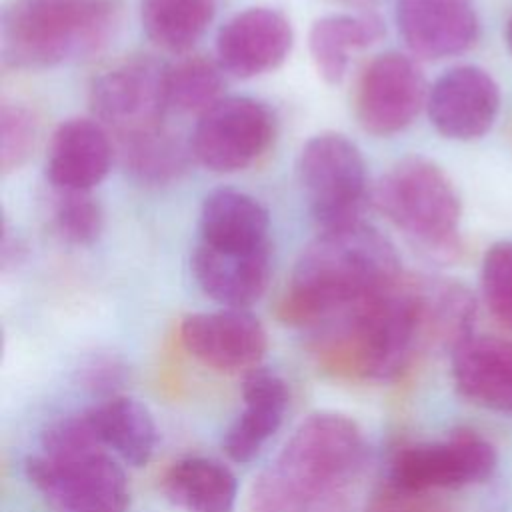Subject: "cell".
<instances>
[{"mask_svg": "<svg viewBox=\"0 0 512 512\" xmlns=\"http://www.w3.org/2000/svg\"><path fill=\"white\" fill-rule=\"evenodd\" d=\"M394 244L366 222L320 230L300 252L280 316L288 324L320 328L400 280Z\"/></svg>", "mask_w": 512, "mask_h": 512, "instance_id": "1", "label": "cell"}, {"mask_svg": "<svg viewBox=\"0 0 512 512\" xmlns=\"http://www.w3.org/2000/svg\"><path fill=\"white\" fill-rule=\"evenodd\" d=\"M366 464L358 424L310 414L252 488V512H346Z\"/></svg>", "mask_w": 512, "mask_h": 512, "instance_id": "2", "label": "cell"}, {"mask_svg": "<svg viewBox=\"0 0 512 512\" xmlns=\"http://www.w3.org/2000/svg\"><path fill=\"white\" fill-rule=\"evenodd\" d=\"M318 356L334 372L374 382L398 378L426 346L416 278L390 288L316 328Z\"/></svg>", "mask_w": 512, "mask_h": 512, "instance_id": "3", "label": "cell"}, {"mask_svg": "<svg viewBox=\"0 0 512 512\" xmlns=\"http://www.w3.org/2000/svg\"><path fill=\"white\" fill-rule=\"evenodd\" d=\"M116 22L114 0H12L0 18L8 66L42 70L100 50Z\"/></svg>", "mask_w": 512, "mask_h": 512, "instance_id": "4", "label": "cell"}, {"mask_svg": "<svg viewBox=\"0 0 512 512\" xmlns=\"http://www.w3.org/2000/svg\"><path fill=\"white\" fill-rule=\"evenodd\" d=\"M372 204L412 242L434 256L458 248L460 198L446 172L428 158L396 162L372 188Z\"/></svg>", "mask_w": 512, "mask_h": 512, "instance_id": "5", "label": "cell"}, {"mask_svg": "<svg viewBox=\"0 0 512 512\" xmlns=\"http://www.w3.org/2000/svg\"><path fill=\"white\" fill-rule=\"evenodd\" d=\"M298 180L320 230L362 222L372 190L362 152L346 136H312L298 156Z\"/></svg>", "mask_w": 512, "mask_h": 512, "instance_id": "6", "label": "cell"}, {"mask_svg": "<svg viewBox=\"0 0 512 512\" xmlns=\"http://www.w3.org/2000/svg\"><path fill=\"white\" fill-rule=\"evenodd\" d=\"M28 482L54 512H126L128 478L106 450L34 454L24 464Z\"/></svg>", "mask_w": 512, "mask_h": 512, "instance_id": "7", "label": "cell"}, {"mask_svg": "<svg viewBox=\"0 0 512 512\" xmlns=\"http://www.w3.org/2000/svg\"><path fill=\"white\" fill-rule=\"evenodd\" d=\"M274 114L250 96H224L198 116L190 148L204 168L232 174L252 166L274 140Z\"/></svg>", "mask_w": 512, "mask_h": 512, "instance_id": "8", "label": "cell"}, {"mask_svg": "<svg viewBox=\"0 0 512 512\" xmlns=\"http://www.w3.org/2000/svg\"><path fill=\"white\" fill-rule=\"evenodd\" d=\"M92 118L118 138L162 124L166 64L150 56H128L102 70L90 84Z\"/></svg>", "mask_w": 512, "mask_h": 512, "instance_id": "9", "label": "cell"}, {"mask_svg": "<svg viewBox=\"0 0 512 512\" xmlns=\"http://www.w3.org/2000/svg\"><path fill=\"white\" fill-rule=\"evenodd\" d=\"M496 468L494 446L470 430L444 440L404 446L390 464V484L404 492L426 494L436 488H460L484 482Z\"/></svg>", "mask_w": 512, "mask_h": 512, "instance_id": "10", "label": "cell"}, {"mask_svg": "<svg viewBox=\"0 0 512 512\" xmlns=\"http://www.w3.org/2000/svg\"><path fill=\"white\" fill-rule=\"evenodd\" d=\"M428 88L420 66L406 54L384 52L364 68L354 96L358 124L374 136L410 126L426 106Z\"/></svg>", "mask_w": 512, "mask_h": 512, "instance_id": "11", "label": "cell"}, {"mask_svg": "<svg viewBox=\"0 0 512 512\" xmlns=\"http://www.w3.org/2000/svg\"><path fill=\"white\" fill-rule=\"evenodd\" d=\"M180 340L190 356L218 372H248L268 348L262 322L244 308L190 314L180 324Z\"/></svg>", "mask_w": 512, "mask_h": 512, "instance_id": "12", "label": "cell"}, {"mask_svg": "<svg viewBox=\"0 0 512 512\" xmlns=\"http://www.w3.org/2000/svg\"><path fill=\"white\" fill-rule=\"evenodd\" d=\"M426 110L432 126L450 140L482 138L500 110L494 78L478 66L446 70L428 90Z\"/></svg>", "mask_w": 512, "mask_h": 512, "instance_id": "13", "label": "cell"}, {"mask_svg": "<svg viewBox=\"0 0 512 512\" xmlns=\"http://www.w3.org/2000/svg\"><path fill=\"white\" fill-rule=\"evenodd\" d=\"M294 32L276 8L254 6L232 16L218 32L216 56L222 70L254 78L276 70L290 54Z\"/></svg>", "mask_w": 512, "mask_h": 512, "instance_id": "14", "label": "cell"}, {"mask_svg": "<svg viewBox=\"0 0 512 512\" xmlns=\"http://www.w3.org/2000/svg\"><path fill=\"white\" fill-rule=\"evenodd\" d=\"M396 24L410 52L426 60L462 54L478 38L472 0H398Z\"/></svg>", "mask_w": 512, "mask_h": 512, "instance_id": "15", "label": "cell"}, {"mask_svg": "<svg viewBox=\"0 0 512 512\" xmlns=\"http://www.w3.org/2000/svg\"><path fill=\"white\" fill-rule=\"evenodd\" d=\"M190 268L200 290L224 308H248L262 298L272 272L270 244L250 250H222L198 242Z\"/></svg>", "mask_w": 512, "mask_h": 512, "instance_id": "16", "label": "cell"}, {"mask_svg": "<svg viewBox=\"0 0 512 512\" xmlns=\"http://www.w3.org/2000/svg\"><path fill=\"white\" fill-rule=\"evenodd\" d=\"M108 130L94 118H68L54 130L46 154V178L54 190H92L112 166Z\"/></svg>", "mask_w": 512, "mask_h": 512, "instance_id": "17", "label": "cell"}, {"mask_svg": "<svg viewBox=\"0 0 512 512\" xmlns=\"http://www.w3.org/2000/svg\"><path fill=\"white\" fill-rule=\"evenodd\" d=\"M242 400V412L222 438L224 452L238 464L254 460L276 434L290 404V390L278 372L256 366L244 374Z\"/></svg>", "mask_w": 512, "mask_h": 512, "instance_id": "18", "label": "cell"}, {"mask_svg": "<svg viewBox=\"0 0 512 512\" xmlns=\"http://www.w3.org/2000/svg\"><path fill=\"white\" fill-rule=\"evenodd\" d=\"M452 378L468 402L512 414V340L468 336L452 350Z\"/></svg>", "mask_w": 512, "mask_h": 512, "instance_id": "19", "label": "cell"}, {"mask_svg": "<svg viewBox=\"0 0 512 512\" xmlns=\"http://www.w3.org/2000/svg\"><path fill=\"white\" fill-rule=\"evenodd\" d=\"M268 210L250 194L218 188L200 208V242L222 250H250L268 242Z\"/></svg>", "mask_w": 512, "mask_h": 512, "instance_id": "20", "label": "cell"}, {"mask_svg": "<svg viewBox=\"0 0 512 512\" xmlns=\"http://www.w3.org/2000/svg\"><path fill=\"white\" fill-rule=\"evenodd\" d=\"M104 450H112L130 466H146L156 448V424L136 398L110 396L86 410Z\"/></svg>", "mask_w": 512, "mask_h": 512, "instance_id": "21", "label": "cell"}, {"mask_svg": "<svg viewBox=\"0 0 512 512\" xmlns=\"http://www.w3.org/2000/svg\"><path fill=\"white\" fill-rule=\"evenodd\" d=\"M166 498L186 512H232L238 498L234 472L212 458L176 460L162 480Z\"/></svg>", "mask_w": 512, "mask_h": 512, "instance_id": "22", "label": "cell"}, {"mask_svg": "<svg viewBox=\"0 0 512 512\" xmlns=\"http://www.w3.org/2000/svg\"><path fill=\"white\" fill-rule=\"evenodd\" d=\"M384 36V22L372 12L328 14L318 18L308 34V48L316 72L328 84H340L352 50L372 46Z\"/></svg>", "mask_w": 512, "mask_h": 512, "instance_id": "23", "label": "cell"}, {"mask_svg": "<svg viewBox=\"0 0 512 512\" xmlns=\"http://www.w3.org/2000/svg\"><path fill=\"white\" fill-rule=\"evenodd\" d=\"M122 168L142 184H170L190 166L192 148L164 124L118 138Z\"/></svg>", "mask_w": 512, "mask_h": 512, "instance_id": "24", "label": "cell"}, {"mask_svg": "<svg viewBox=\"0 0 512 512\" xmlns=\"http://www.w3.org/2000/svg\"><path fill=\"white\" fill-rule=\"evenodd\" d=\"M416 284L426 344L454 350L472 336L474 298L462 284L442 278H416Z\"/></svg>", "mask_w": 512, "mask_h": 512, "instance_id": "25", "label": "cell"}, {"mask_svg": "<svg viewBox=\"0 0 512 512\" xmlns=\"http://www.w3.org/2000/svg\"><path fill=\"white\" fill-rule=\"evenodd\" d=\"M216 14V0H142L140 24L152 44L166 52H188Z\"/></svg>", "mask_w": 512, "mask_h": 512, "instance_id": "26", "label": "cell"}, {"mask_svg": "<svg viewBox=\"0 0 512 512\" xmlns=\"http://www.w3.org/2000/svg\"><path fill=\"white\" fill-rule=\"evenodd\" d=\"M222 66L202 54L180 56L166 64L168 110L182 114H204L222 96Z\"/></svg>", "mask_w": 512, "mask_h": 512, "instance_id": "27", "label": "cell"}, {"mask_svg": "<svg viewBox=\"0 0 512 512\" xmlns=\"http://www.w3.org/2000/svg\"><path fill=\"white\" fill-rule=\"evenodd\" d=\"M50 222L62 242L90 246L102 232L104 214L88 190H54Z\"/></svg>", "mask_w": 512, "mask_h": 512, "instance_id": "28", "label": "cell"}, {"mask_svg": "<svg viewBox=\"0 0 512 512\" xmlns=\"http://www.w3.org/2000/svg\"><path fill=\"white\" fill-rule=\"evenodd\" d=\"M480 282L492 316L512 328V240L496 242L486 250Z\"/></svg>", "mask_w": 512, "mask_h": 512, "instance_id": "29", "label": "cell"}, {"mask_svg": "<svg viewBox=\"0 0 512 512\" xmlns=\"http://www.w3.org/2000/svg\"><path fill=\"white\" fill-rule=\"evenodd\" d=\"M38 134V122L20 102L0 106V168L4 174L18 170L30 156Z\"/></svg>", "mask_w": 512, "mask_h": 512, "instance_id": "30", "label": "cell"}, {"mask_svg": "<svg viewBox=\"0 0 512 512\" xmlns=\"http://www.w3.org/2000/svg\"><path fill=\"white\" fill-rule=\"evenodd\" d=\"M80 376L84 386L92 388L94 392L118 396L116 390L126 378V366L114 356H92L80 368Z\"/></svg>", "mask_w": 512, "mask_h": 512, "instance_id": "31", "label": "cell"}, {"mask_svg": "<svg viewBox=\"0 0 512 512\" xmlns=\"http://www.w3.org/2000/svg\"><path fill=\"white\" fill-rule=\"evenodd\" d=\"M420 498L422 494L404 492L388 486L386 492L374 498L364 512H432Z\"/></svg>", "mask_w": 512, "mask_h": 512, "instance_id": "32", "label": "cell"}, {"mask_svg": "<svg viewBox=\"0 0 512 512\" xmlns=\"http://www.w3.org/2000/svg\"><path fill=\"white\" fill-rule=\"evenodd\" d=\"M506 44H508V48L512 52V16L508 18V24H506Z\"/></svg>", "mask_w": 512, "mask_h": 512, "instance_id": "33", "label": "cell"}, {"mask_svg": "<svg viewBox=\"0 0 512 512\" xmlns=\"http://www.w3.org/2000/svg\"><path fill=\"white\" fill-rule=\"evenodd\" d=\"M344 2H350V4H360V6H364V4H372V2H376V0H344Z\"/></svg>", "mask_w": 512, "mask_h": 512, "instance_id": "34", "label": "cell"}]
</instances>
